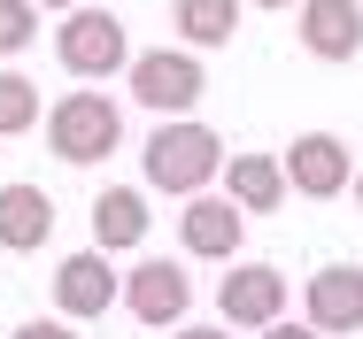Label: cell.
<instances>
[{"label":"cell","instance_id":"6da1fadb","mask_svg":"<svg viewBox=\"0 0 363 339\" xmlns=\"http://www.w3.org/2000/svg\"><path fill=\"white\" fill-rule=\"evenodd\" d=\"M140 170L155 193H170V201H194V193H209L224 178V139L209 124H194V116H170V124H155L140 146Z\"/></svg>","mask_w":363,"mask_h":339},{"label":"cell","instance_id":"7a4b0ae2","mask_svg":"<svg viewBox=\"0 0 363 339\" xmlns=\"http://www.w3.org/2000/svg\"><path fill=\"white\" fill-rule=\"evenodd\" d=\"M47 146H55V162H70V170H93V162H108V154L124 146V108H116L101 85H85V93H62V100L47 108Z\"/></svg>","mask_w":363,"mask_h":339},{"label":"cell","instance_id":"3957f363","mask_svg":"<svg viewBox=\"0 0 363 339\" xmlns=\"http://www.w3.org/2000/svg\"><path fill=\"white\" fill-rule=\"evenodd\" d=\"M55 62L70 69L77 85L124 77V69H132V31H124V16H108V8H70L62 31H55Z\"/></svg>","mask_w":363,"mask_h":339},{"label":"cell","instance_id":"277c9868","mask_svg":"<svg viewBox=\"0 0 363 339\" xmlns=\"http://www.w3.org/2000/svg\"><path fill=\"white\" fill-rule=\"evenodd\" d=\"M124 85H132L140 108H155L170 124V116H194V100L209 93V69H201V54H186V47H147V54H132Z\"/></svg>","mask_w":363,"mask_h":339},{"label":"cell","instance_id":"5b68a950","mask_svg":"<svg viewBox=\"0 0 363 339\" xmlns=\"http://www.w3.org/2000/svg\"><path fill=\"white\" fill-rule=\"evenodd\" d=\"M116 301L132 309V324H147V332H178V324H186V309H194V277H186V263L147 255V263L124 270Z\"/></svg>","mask_w":363,"mask_h":339},{"label":"cell","instance_id":"8992f818","mask_svg":"<svg viewBox=\"0 0 363 339\" xmlns=\"http://www.w3.org/2000/svg\"><path fill=\"white\" fill-rule=\"evenodd\" d=\"M279 316H286V277L271 270V263H224V277H217V324L263 332V324H279Z\"/></svg>","mask_w":363,"mask_h":339},{"label":"cell","instance_id":"52a82bcc","mask_svg":"<svg viewBox=\"0 0 363 339\" xmlns=\"http://www.w3.org/2000/svg\"><path fill=\"white\" fill-rule=\"evenodd\" d=\"M301 324L317 339H348V332H363V263H325V270L301 285Z\"/></svg>","mask_w":363,"mask_h":339},{"label":"cell","instance_id":"ba28073f","mask_svg":"<svg viewBox=\"0 0 363 339\" xmlns=\"http://www.w3.org/2000/svg\"><path fill=\"white\" fill-rule=\"evenodd\" d=\"M279 170H286V185L301 193V201H333V193H348V178H356L348 139H333V132H301V139H286Z\"/></svg>","mask_w":363,"mask_h":339},{"label":"cell","instance_id":"9c48e42d","mask_svg":"<svg viewBox=\"0 0 363 339\" xmlns=\"http://www.w3.org/2000/svg\"><path fill=\"white\" fill-rule=\"evenodd\" d=\"M116 263L101 255V247H77V255H62L55 263V309H62V324H77V316H108L116 309Z\"/></svg>","mask_w":363,"mask_h":339},{"label":"cell","instance_id":"30bf717a","mask_svg":"<svg viewBox=\"0 0 363 339\" xmlns=\"http://www.w3.org/2000/svg\"><path fill=\"white\" fill-rule=\"evenodd\" d=\"M240 231H247V216L232 201H217V193H194V201L178 208V239L201 263H240Z\"/></svg>","mask_w":363,"mask_h":339},{"label":"cell","instance_id":"8fae6325","mask_svg":"<svg viewBox=\"0 0 363 339\" xmlns=\"http://www.w3.org/2000/svg\"><path fill=\"white\" fill-rule=\"evenodd\" d=\"M301 47L317 62H356L363 54V0H301Z\"/></svg>","mask_w":363,"mask_h":339},{"label":"cell","instance_id":"7c38bea8","mask_svg":"<svg viewBox=\"0 0 363 339\" xmlns=\"http://www.w3.org/2000/svg\"><path fill=\"white\" fill-rule=\"evenodd\" d=\"M47 239H55V193L31 185V178L0 185V247L8 255H39Z\"/></svg>","mask_w":363,"mask_h":339},{"label":"cell","instance_id":"4fadbf2b","mask_svg":"<svg viewBox=\"0 0 363 339\" xmlns=\"http://www.w3.org/2000/svg\"><path fill=\"white\" fill-rule=\"evenodd\" d=\"M224 201L240 208V216H271V208L286 201L279 154H224Z\"/></svg>","mask_w":363,"mask_h":339},{"label":"cell","instance_id":"5bb4252c","mask_svg":"<svg viewBox=\"0 0 363 339\" xmlns=\"http://www.w3.org/2000/svg\"><path fill=\"white\" fill-rule=\"evenodd\" d=\"M147 239V193L140 185H101L93 193V247L101 255H124Z\"/></svg>","mask_w":363,"mask_h":339},{"label":"cell","instance_id":"9a60e30c","mask_svg":"<svg viewBox=\"0 0 363 339\" xmlns=\"http://www.w3.org/2000/svg\"><path fill=\"white\" fill-rule=\"evenodd\" d=\"M170 23H178L186 54H209V47H224V39L240 31V0H178Z\"/></svg>","mask_w":363,"mask_h":339},{"label":"cell","instance_id":"2e32d148","mask_svg":"<svg viewBox=\"0 0 363 339\" xmlns=\"http://www.w3.org/2000/svg\"><path fill=\"white\" fill-rule=\"evenodd\" d=\"M39 124V85L23 69H0V139H23Z\"/></svg>","mask_w":363,"mask_h":339},{"label":"cell","instance_id":"e0dca14e","mask_svg":"<svg viewBox=\"0 0 363 339\" xmlns=\"http://www.w3.org/2000/svg\"><path fill=\"white\" fill-rule=\"evenodd\" d=\"M39 39V8L31 0H0V54H23Z\"/></svg>","mask_w":363,"mask_h":339},{"label":"cell","instance_id":"ac0fdd59","mask_svg":"<svg viewBox=\"0 0 363 339\" xmlns=\"http://www.w3.org/2000/svg\"><path fill=\"white\" fill-rule=\"evenodd\" d=\"M8 339H77V332L62 324V316H31V324H16Z\"/></svg>","mask_w":363,"mask_h":339},{"label":"cell","instance_id":"d6986e66","mask_svg":"<svg viewBox=\"0 0 363 339\" xmlns=\"http://www.w3.org/2000/svg\"><path fill=\"white\" fill-rule=\"evenodd\" d=\"M255 339H317V332H309V324H286V316H279V324H263Z\"/></svg>","mask_w":363,"mask_h":339},{"label":"cell","instance_id":"ffe728a7","mask_svg":"<svg viewBox=\"0 0 363 339\" xmlns=\"http://www.w3.org/2000/svg\"><path fill=\"white\" fill-rule=\"evenodd\" d=\"M170 339H224V324H178Z\"/></svg>","mask_w":363,"mask_h":339},{"label":"cell","instance_id":"44dd1931","mask_svg":"<svg viewBox=\"0 0 363 339\" xmlns=\"http://www.w3.org/2000/svg\"><path fill=\"white\" fill-rule=\"evenodd\" d=\"M31 8H62V16H70V8H85V0H31Z\"/></svg>","mask_w":363,"mask_h":339},{"label":"cell","instance_id":"7402d4cb","mask_svg":"<svg viewBox=\"0 0 363 339\" xmlns=\"http://www.w3.org/2000/svg\"><path fill=\"white\" fill-rule=\"evenodd\" d=\"M240 8H301V0H240Z\"/></svg>","mask_w":363,"mask_h":339},{"label":"cell","instance_id":"603a6c76","mask_svg":"<svg viewBox=\"0 0 363 339\" xmlns=\"http://www.w3.org/2000/svg\"><path fill=\"white\" fill-rule=\"evenodd\" d=\"M348 193H356V208H363V162H356V178H348Z\"/></svg>","mask_w":363,"mask_h":339}]
</instances>
